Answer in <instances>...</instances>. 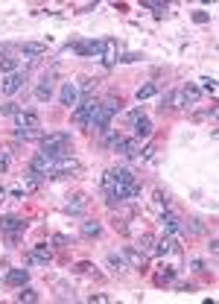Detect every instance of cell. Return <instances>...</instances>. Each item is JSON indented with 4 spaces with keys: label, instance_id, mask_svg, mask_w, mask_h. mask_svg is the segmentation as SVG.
<instances>
[{
    "label": "cell",
    "instance_id": "6da1fadb",
    "mask_svg": "<svg viewBox=\"0 0 219 304\" xmlns=\"http://www.w3.org/2000/svg\"><path fill=\"white\" fill-rule=\"evenodd\" d=\"M103 190H106V196H109V205H120L123 199H132V196L140 193V182L135 179L132 170L114 167V170H109V173L103 176Z\"/></svg>",
    "mask_w": 219,
    "mask_h": 304
},
{
    "label": "cell",
    "instance_id": "7a4b0ae2",
    "mask_svg": "<svg viewBox=\"0 0 219 304\" xmlns=\"http://www.w3.org/2000/svg\"><path fill=\"white\" fill-rule=\"evenodd\" d=\"M41 152L55 158V161L58 158H70L73 155V140H70L67 132H50V135L41 138Z\"/></svg>",
    "mask_w": 219,
    "mask_h": 304
},
{
    "label": "cell",
    "instance_id": "3957f363",
    "mask_svg": "<svg viewBox=\"0 0 219 304\" xmlns=\"http://www.w3.org/2000/svg\"><path fill=\"white\" fill-rule=\"evenodd\" d=\"M15 135H18L21 140L44 138V135H41V117L32 114V111H18V114H15Z\"/></svg>",
    "mask_w": 219,
    "mask_h": 304
},
{
    "label": "cell",
    "instance_id": "277c9868",
    "mask_svg": "<svg viewBox=\"0 0 219 304\" xmlns=\"http://www.w3.org/2000/svg\"><path fill=\"white\" fill-rule=\"evenodd\" d=\"M117 111H120V100H106V103H100V109L94 111V117L88 123V129H91V132H103Z\"/></svg>",
    "mask_w": 219,
    "mask_h": 304
},
{
    "label": "cell",
    "instance_id": "5b68a950",
    "mask_svg": "<svg viewBox=\"0 0 219 304\" xmlns=\"http://www.w3.org/2000/svg\"><path fill=\"white\" fill-rule=\"evenodd\" d=\"M73 53L79 56H88V59H103V50H106V38H91V41H73L70 44Z\"/></svg>",
    "mask_w": 219,
    "mask_h": 304
},
{
    "label": "cell",
    "instance_id": "8992f818",
    "mask_svg": "<svg viewBox=\"0 0 219 304\" xmlns=\"http://www.w3.org/2000/svg\"><path fill=\"white\" fill-rule=\"evenodd\" d=\"M97 109H100V103H97L94 97H82V100L76 103V111H73V123H76V126H88Z\"/></svg>",
    "mask_w": 219,
    "mask_h": 304
},
{
    "label": "cell",
    "instance_id": "52a82bcc",
    "mask_svg": "<svg viewBox=\"0 0 219 304\" xmlns=\"http://www.w3.org/2000/svg\"><path fill=\"white\" fill-rule=\"evenodd\" d=\"M129 123H132V129H135V138L140 140V138H149L152 135V120L140 111V109H135V111H129Z\"/></svg>",
    "mask_w": 219,
    "mask_h": 304
},
{
    "label": "cell",
    "instance_id": "ba28073f",
    "mask_svg": "<svg viewBox=\"0 0 219 304\" xmlns=\"http://www.w3.org/2000/svg\"><path fill=\"white\" fill-rule=\"evenodd\" d=\"M199 103V88L196 85H184L175 94H169V106H196Z\"/></svg>",
    "mask_w": 219,
    "mask_h": 304
},
{
    "label": "cell",
    "instance_id": "9c48e42d",
    "mask_svg": "<svg viewBox=\"0 0 219 304\" xmlns=\"http://www.w3.org/2000/svg\"><path fill=\"white\" fill-rule=\"evenodd\" d=\"M76 173H79V161H73V155H70V158H58L55 161L53 170H50V179H70Z\"/></svg>",
    "mask_w": 219,
    "mask_h": 304
},
{
    "label": "cell",
    "instance_id": "30bf717a",
    "mask_svg": "<svg viewBox=\"0 0 219 304\" xmlns=\"http://www.w3.org/2000/svg\"><path fill=\"white\" fill-rule=\"evenodd\" d=\"M111 149L114 152H120V155H126V158H135V155H140V140L137 138H117L114 143H111Z\"/></svg>",
    "mask_w": 219,
    "mask_h": 304
},
{
    "label": "cell",
    "instance_id": "8fae6325",
    "mask_svg": "<svg viewBox=\"0 0 219 304\" xmlns=\"http://www.w3.org/2000/svg\"><path fill=\"white\" fill-rule=\"evenodd\" d=\"M161 228H164L166 237H175V240L184 234V222H181V217H175L172 211H166L164 217H161Z\"/></svg>",
    "mask_w": 219,
    "mask_h": 304
},
{
    "label": "cell",
    "instance_id": "7c38bea8",
    "mask_svg": "<svg viewBox=\"0 0 219 304\" xmlns=\"http://www.w3.org/2000/svg\"><path fill=\"white\" fill-rule=\"evenodd\" d=\"M24 82H27V70L21 67V70H15V73H6V76H3L0 91H3V94H15V91H21V88H24Z\"/></svg>",
    "mask_w": 219,
    "mask_h": 304
},
{
    "label": "cell",
    "instance_id": "4fadbf2b",
    "mask_svg": "<svg viewBox=\"0 0 219 304\" xmlns=\"http://www.w3.org/2000/svg\"><path fill=\"white\" fill-rule=\"evenodd\" d=\"M0 228H3L12 240H18V237L27 231V222H24L21 217H12V214H9V217H0Z\"/></svg>",
    "mask_w": 219,
    "mask_h": 304
},
{
    "label": "cell",
    "instance_id": "5bb4252c",
    "mask_svg": "<svg viewBox=\"0 0 219 304\" xmlns=\"http://www.w3.org/2000/svg\"><path fill=\"white\" fill-rule=\"evenodd\" d=\"M58 100H61V106H76L79 103V91H76V82H64L61 85V94H58Z\"/></svg>",
    "mask_w": 219,
    "mask_h": 304
},
{
    "label": "cell",
    "instance_id": "9a60e30c",
    "mask_svg": "<svg viewBox=\"0 0 219 304\" xmlns=\"http://www.w3.org/2000/svg\"><path fill=\"white\" fill-rule=\"evenodd\" d=\"M123 257H126V263L132 266V269H140V266H146V254L143 251H137V249H123Z\"/></svg>",
    "mask_w": 219,
    "mask_h": 304
},
{
    "label": "cell",
    "instance_id": "2e32d148",
    "mask_svg": "<svg viewBox=\"0 0 219 304\" xmlns=\"http://www.w3.org/2000/svg\"><path fill=\"white\" fill-rule=\"evenodd\" d=\"M29 263H38V266H47L50 263V249L41 243L35 249H29Z\"/></svg>",
    "mask_w": 219,
    "mask_h": 304
},
{
    "label": "cell",
    "instance_id": "e0dca14e",
    "mask_svg": "<svg viewBox=\"0 0 219 304\" xmlns=\"http://www.w3.org/2000/svg\"><path fill=\"white\" fill-rule=\"evenodd\" d=\"M29 281V272L27 269H9L6 272V284H12V287H24Z\"/></svg>",
    "mask_w": 219,
    "mask_h": 304
},
{
    "label": "cell",
    "instance_id": "ac0fdd59",
    "mask_svg": "<svg viewBox=\"0 0 219 304\" xmlns=\"http://www.w3.org/2000/svg\"><path fill=\"white\" fill-rule=\"evenodd\" d=\"M53 97V85H50V79L44 76L41 82H38V88H35V100H41V103H47Z\"/></svg>",
    "mask_w": 219,
    "mask_h": 304
},
{
    "label": "cell",
    "instance_id": "d6986e66",
    "mask_svg": "<svg viewBox=\"0 0 219 304\" xmlns=\"http://www.w3.org/2000/svg\"><path fill=\"white\" fill-rule=\"evenodd\" d=\"M97 88V79H91V76H82L79 82H76V91H79V97H91V91Z\"/></svg>",
    "mask_w": 219,
    "mask_h": 304
},
{
    "label": "cell",
    "instance_id": "ffe728a7",
    "mask_svg": "<svg viewBox=\"0 0 219 304\" xmlns=\"http://www.w3.org/2000/svg\"><path fill=\"white\" fill-rule=\"evenodd\" d=\"M82 234H85V237H100V234H103V225H100L97 220H88V222H82Z\"/></svg>",
    "mask_w": 219,
    "mask_h": 304
},
{
    "label": "cell",
    "instance_id": "44dd1931",
    "mask_svg": "<svg viewBox=\"0 0 219 304\" xmlns=\"http://www.w3.org/2000/svg\"><path fill=\"white\" fill-rule=\"evenodd\" d=\"M172 249H175V237H161V240H155V251H158V254H169V251H172Z\"/></svg>",
    "mask_w": 219,
    "mask_h": 304
},
{
    "label": "cell",
    "instance_id": "7402d4cb",
    "mask_svg": "<svg viewBox=\"0 0 219 304\" xmlns=\"http://www.w3.org/2000/svg\"><path fill=\"white\" fill-rule=\"evenodd\" d=\"M109 266H111V269H114V272H126V269H129V263H126V257H123V254H114V251H111V254H109Z\"/></svg>",
    "mask_w": 219,
    "mask_h": 304
},
{
    "label": "cell",
    "instance_id": "603a6c76",
    "mask_svg": "<svg viewBox=\"0 0 219 304\" xmlns=\"http://www.w3.org/2000/svg\"><path fill=\"white\" fill-rule=\"evenodd\" d=\"M103 61H106V64H114V61H117V41H109V38H106V50H103Z\"/></svg>",
    "mask_w": 219,
    "mask_h": 304
},
{
    "label": "cell",
    "instance_id": "cb8c5ba5",
    "mask_svg": "<svg viewBox=\"0 0 219 304\" xmlns=\"http://www.w3.org/2000/svg\"><path fill=\"white\" fill-rule=\"evenodd\" d=\"M18 64H21V59H15V56L9 53V56H3V59H0V70H3V73H15V70H18Z\"/></svg>",
    "mask_w": 219,
    "mask_h": 304
},
{
    "label": "cell",
    "instance_id": "d4e9b609",
    "mask_svg": "<svg viewBox=\"0 0 219 304\" xmlns=\"http://www.w3.org/2000/svg\"><path fill=\"white\" fill-rule=\"evenodd\" d=\"M21 50H24L27 56H44V53H47V47H44V44H35V41H27Z\"/></svg>",
    "mask_w": 219,
    "mask_h": 304
},
{
    "label": "cell",
    "instance_id": "484cf974",
    "mask_svg": "<svg viewBox=\"0 0 219 304\" xmlns=\"http://www.w3.org/2000/svg\"><path fill=\"white\" fill-rule=\"evenodd\" d=\"M85 202H88L85 196H70V202H67L64 208H67L70 214H76V211H82V208H85Z\"/></svg>",
    "mask_w": 219,
    "mask_h": 304
},
{
    "label": "cell",
    "instance_id": "4316f807",
    "mask_svg": "<svg viewBox=\"0 0 219 304\" xmlns=\"http://www.w3.org/2000/svg\"><path fill=\"white\" fill-rule=\"evenodd\" d=\"M18 302H38V293L32 290V287H21V293H18Z\"/></svg>",
    "mask_w": 219,
    "mask_h": 304
},
{
    "label": "cell",
    "instance_id": "83f0119b",
    "mask_svg": "<svg viewBox=\"0 0 219 304\" xmlns=\"http://www.w3.org/2000/svg\"><path fill=\"white\" fill-rule=\"evenodd\" d=\"M155 94H158L155 85H143V88L137 91V100H149V97H155Z\"/></svg>",
    "mask_w": 219,
    "mask_h": 304
},
{
    "label": "cell",
    "instance_id": "f1b7e54d",
    "mask_svg": "<svg viewBox=\"0 0 219 304\" xmlns=\"http://www.w3.org/2000/svg\"><path fill=\"white\" fill-rule=\"evenodd\" d=\"M140 249H143V251H155V237H152V234H143V237H140Z\"/></svg>",
    "mask_w": 219,
    "mask_h": 304
},
{
    "label": "cell",
    "instance_id": "f546056e",
    "mask_svg": "<svg viewBox=\"0 0 219 304\" xmlns=\"http://www.w3.org/2000/svg\"><path fill=\"white\" fill-rule=\"evenodd\" d=\"M202 88H205L208 94H217V79H211V76H205V79H202Z\"/></svg>",
    "mask_w": 219,
    "mask_h": 304
},
{
    "label": "cell",
    "instance_id": "4dcf8cb0",
    "mask_svg": "<svg viewBox=\"0 0 219 304\" xmlns=\"http://www.w3.org/2000/svg\"><path fill=\"white\" fill-rule=\"evenodd\" d=\"M172 278H175V269H166V272H161V275H158L155 281H158V284H169Z\"/></svg>",
    "mask_w": 219,
    "mask_h": 304
},
{
    "label": "cell",
    "instance_id": "1f68e13d",
    "mask_svg": "<svg viewBox=\"0 0 219 304\" xmlns=\"http://www.w3.org/2000/svg\"><path fill=\"white\" fill-rule=\"evenodd\" d=\"M187 228H190V231H193V234H202V231H205V228H202V222H199V220H190V222H187V225H184V231H187Z\"/></svg>",
    "mask_w": 219,
    "mask_h": 304
},
{
    "label": "cell",
    "instance_id": "d6a6232c",
    "mask_svg": "<svg viewBox=\"0 0 219 304\" xmlns=\"http://www.w3.org/2000/svg\"><path fill=\"white\" fill-rule=\"evenodd\" d=\"M21 109H18V103H6L3 109H0V114H18Z\"/></svg>",
    "mask_w": 219,
    "mask_h": 304
},
{
    "label": "cell",
    "instance_id": "836d02e7",
    "mask_svg": "<svg viewBox=\"0 0 219 304\" xmlns=\"http://www.w3.org/2000/svg\"><path fill=\"white\" fill-rule=\"evenodd\" d=\"M6 170H9V152L0 149V173H6Z\"/></svg>",
    "mask_w": 219,
    "mask_h": 304
},
{
    "label": "cell",
    "instance_id": "e575fe53",
    "mask_svg": "<svg viewBox=\"0 0 219 304\" xmlns=\"http://www.w3.org/2000/svg\"><path fill=\"white\" fill-rule=\"evenodd\" d=\"M53 246H70V237L67 234H53Z\"/></svg>",
    "mask_w": 219,
    "mask_h": 304
},
{
    "label": "cell",
    "instance_id": "d590c367",
    "mask_svg": "<svg viewBox=\"0 0 219 304\" xmlns=\"http://www.w3.org/2000/svg\"><path fill=\"white\" fill-rule=\"evenodd\" d=\"M155 202H158V205H161V208H169V199H166L164 193H161V190H158V193H155Z\"/></svg>",
    "mask_w": 219,
    "mask_h": 304
},
{
    "label": "cell",
    "instance_id": "8d00e7d4",
    "mask_svg": "<svg viewBox=\"0 0 219 304\" xmlns=\"http://www.w3.org/2000/svg\"><path fill=\"white\" fill-rule=\"evenodd\" d=\"M193 21H196V24H205V21H208V12H196Z\"/></svg>",
    "mask_w": 219,
    "mask_h": 304
},
{
    "label": "cell",
    "instance_id": "74e56055",
    "mask_svg": "<svg viewBox=\"0 0 219 304\" xmlns=\"http://www.w3.org/2000/svg\"><path fill=\"white\" fill-rule=\"evenodd\" d=\"M137 59H140V53H126L120 61H137Z\"/></svg>",
    "mask_w": 219,
    "mask_h": 304
},
{
    "label": "cell",
    "instance_id": "f35d334b",
    "mask_svg": "<svg viewBox=\"0 0 219 304\" xmlns=\"http://www.w3.org/2000/svg\"><path fill=\"white\" fill-rule=\"evenodd\" d=\"M190 269H196V272H202V269H205V263H202V260H193V263H190Z\"/></svg>",
    "mask_w": 219,
    "mask_h": 304
},
{
    "label": "cell",
    "instance_id": "ab89813d",
    "mask_svg": "<svg viewBox=\"0 0 219 304\" xmlns=\"http://www.w3.org/2000/svg\"><path fill=\"white\" fill-rule=\"evenodd\" d=\"M208 249H211V254H217V251H219V240H217V237L211 240V246H208Z\"/></svg>",
    "mask_w": 219,
    "mask_h": 304
},
{
    "label": "cell",
    "instance_id": "60d3db41",
    "mask_svg": "<svg viewBox=\"0 0 219 304\" xmlns=\"http://www.w3.org/2000/svg\"><path fill=\"white\" fill-rule=\"evenodd\" d=\"M3 196H6V190H3V187H0V199H3Z\"/></svg>",
    "mask_w": 219,
    "mask_h": 304
}]
</instances>
